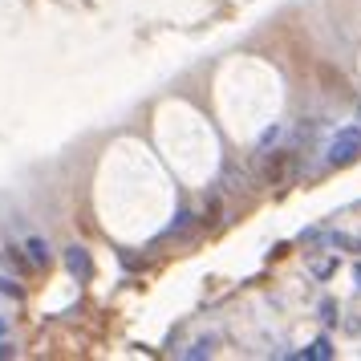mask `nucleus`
Returning <instances> with one entry per match:
<instances>
[{"instance_id":"11","label":"nucleus","mask_w":361,"mask_h":361,"mask_svg":"<svg viewBox=\"0 0 361 361\" xmlns=\"http://www.w3.org/2000/svg\"><path fill=\"white\" fill-rule=\"evenodd\" d=\"M4 357H17V345L13 341H4V337H0V361Z\"/></svg>"},{"instance_id":"4","label":"nucleus","mask_w":361,"mask_h":361,"mask_svg":"<svg viewBox=\"0 0 361 361\" xmlns=\"http://www.w3.org/2000/svg\"><path fill=\"white\" fill-rule=\"evenodd\" d=\"M25 252H29V260H33L37 268H49L53 264V247H49L45 235H29V240H25Z\"/></svg>"},{"instance_id":"7","label":"nucleus","mask_w":361,"mask_h":361,"mask_svg":"<svg viewBox=\"0 0 361 361\" xmlns=\"http://www.w3.org/2000/svg\"><path fill=\"white\" fill-rule=\"evenodd\" d=\"M280 138H284V126H268V130L260 134V142H256V154H268V150L280 142Z\"/></svg>"},{"instance_id":"14","label":"nucleus","mask_w":361,"mask_h":361,"mask_svg":"<svg viewBox=\"0 0 361 361\" xmlns=\"http://www.w3.org/2000/svg\"><path fill=\"white\" fill-rule=\"evenodd\" d=\"M357 122H361V102H357Z\"/></svg>"},{"instance_id":"12","label":"nucleus","mask_w":361,"mask_h":361,"mask_svg":"<svg viewBox=\"0 0 361 361\" xmlns=\"http://www.w3.org/2000/svg\"><path fill=\"white\" fill-rule=\"evenodd\" d=\"M353 284H357V293H361V260L353 264Z\"/></svg>"},{"instance_id":"10","label":"nucleus","mask_w":361,"mask_h":361,"mask_svg":"<svg viewBox=\"0 0 361 361\" xmlns=\"http://www.w3.org/2000/svg\"><path fill=\"white\" fill-rule=\"evenodd\" d=\"M333 268H337V260H321V264H312V276H333Z\"/></svg>"},{"instance_id":"9","label":"nucleus","mask_w":361,"mask_h":361,"mask_svg":"<svg viewBox=\"0 0 361 361\" xmlns=\"http://www.w3.org/2000/svg\"><path fill=\"white\" fill-rule=\"evenodd\" d=\"M317 312H321V321H325V325H337V312H341V309H337V300H329V296H325V300L317 305Z\"/></svg>"},{"instance_id":"8","label":"nucleus","mask_w":361,"mask_h":361,"mask_svg":"<svg viewBox=\"0 0 361 361\" xmlns=\"http://www.w3.org/2000/svg\"><path fill=\"white\" fill-rule=\"evenodd\" d=\"M0 296H13V300H20V296H25L20 280L17 276H0Z\"/></svg>"},{"instance_id":"5","label":"nucleus","mask_w":361,"mask_h":361,"mask_svg":"<svg viewBox=\"0 0 361 361\" xmlns=\"http://www.w3.org/2000/svg\"><path fill=\"white\" fill-rule=\"evenodd\" d=\"M4 264H8V268H13V272H33L37 264L29 260V252H25V247H4Z\"/></svg>"},{"instance_id":"1","label":"nucleus","mask_w":361,"mask_h":361,"mask_svg":"<svg viewBox=\"0 0 361 361\" xmlns=\"http://www.w3.org/2000/svg\"><path fill=\"white\" fill-rule=\"evenodd\" d=\"M353 159H361V122L357 126H341L325 147V163L329 166H349Z\"/></svg>"},{"instance_id":"2","label":"nucleus","mask_w":361,"mask_h":361,"mask_svg":"<svg viewBox=\"0 0 361 361\" xmlns=\"http://www.w3.org/2000/svg\"><path fill=\"white\" fill-rule=\"evenodd\" d=\"M61 260H66V268H69V276L73 280H90L94 276V260H90V252H85L82 244H69L66 252H61Z\"/></svg>"},{"instance_id":"13","label":"nucleus","mask_w":361,"mask_h":361,"mask_svg":"<svg viewBox=\"0 0 361 361\" xmlns=\"http://www.w3.org/2000/svg\"><path fill=\"white\" fill-rule=\"evenodd\" d=\"M4 333H8V321H4V317H0V337H4Z\"/></svg>"},{"instance_id":"6","label":"nucleus","mask_w":361,"mask_h":361,"mask_svg":"<svg viewBox=\"0 0 361 361\" xmlns=\"http://www.w3.org/2000/svg\"><path fill=\"white\" fill-rule=\"evenodd\" d=\"M215 341H219V337H199V341H191L187 349H183V357H187V361H203V357H212V353H215Z\"/></svg>"},{"instance_id":"3","label":"nucleus","mask_w":361,"mask_h":361,"mask_svg":"<svg viewBox=\"0 0 361 361\" xmlns=\"http://www.w3.org/2000/svg\"><path fill=\"white\" fill-rule=\"evenodd\" d=\"M333 353H337L333 341H329V337H317V341H309L305 349H293L288 357H296V361H333Z\"/></svg>"}]
</instances>
